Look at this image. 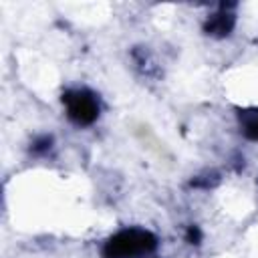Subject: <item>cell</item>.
<instances>
[{
    "label": "cell",
    "mask_w": 258,
    "mask_h": 258,
    "mask_svg": "<svg viewBox=\"0 0 258 258\" xmlns=\"http://www.w3.org/2000/svg\"><path fill=\"white\" fill-rule=\"evenodd\" d=\"M240 127L246 139L258 141V109H244L238 113Z\"/></svg>",
    "instance_id": "277c9868"
},
{
    "label": "cell",
    "mask_w": 258,
    "mask_h": 258,
    "mask_svg": "<svg viewBox=\"0 0 258 258\" xmlns=\"http://www.w3.org/2000/svg\"><path fill=\"white\" fill-rule=\"evenodd\" d=\"M185 242L191 244V246H198L202 242V230H200V226H196V224L187 226V230H185Z\"/></svg>",
    "instance_id": "8992f818"
},
{
    "label": "cell",
    "mask_w": 258,
    "mask_h": 258,
    "mask_svg": "<svg viewBox=\"0 0 258 258\" xmlns=\"http://www.w3.org/2000/svg\"><path fill=\"white\" fill-rule=\"evenodd\" d=\"M52 147V137L50 135H40V137H36L32 143H30V151L32 153H46L48 149Z\"/></svg>",
    "instance_id": "5b68a950"
},
{
    "label": "cell",
    "mask_w": 258,
    "mask_h": 258,
    "mask_svg": "<svg viewBox=\"0 0 258 258\" xmlns=\"http://www.w3.org/2000/svg\"><path fill=\"white\" fill-rule=\"evenodd\" d=\"M236 26V4L222 2L216 12H212L204 22V32L214 38H226Z\"/></svg>",
    "instance_id": "3957f363"
},
{
    "label": "cell",
    "mask_w": 258,
    "mask_h": 258,
    "mask_svg": "<svg viewBox=\"0 0 258 258\" xmlns=\"http://www.w3.org/2000/svg\"><path fill=\"white\" fill-rule=\"evenodd\" d=\"M157 248V236L145 228H123L109 236L101 248L103 258H145Z\"/></svg>",
    "instance_id": "6da1fadb"
},
{
    "label": "cell",
    "mask_w": 258,
    "mask_h": 258,
    "mask_svg": "<svg viewBox=\"0 0 258 258\" xmlns=\"http://www.w3.org/2000/svg\"><path fill=\"white\" fill-rule=\"evenodd\" d=\"M60 101L67 117L79 127L93 125L101 115L99 97L89 89H69L62 93Z\"/></svg>",
    "instance_id": "7a4b0ae2"
}]
</instances>
